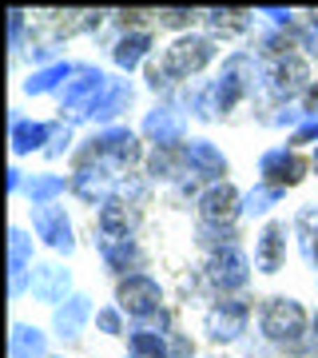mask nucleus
<instances>
[{"mask_svg":"<svg viewBox=\"0 0 318 358\" xmlns=\"http://www.w3.org/2000/svg\"><path fill=\"white\" fill-rule=\"evenodd\" d=\"M310 319L315 315H306V307L291 294H270L263 299V307H259V338L267 346H275L279 355H306L310 350Z\"/></svg>","mask_w":318,"mask_h":358,"instance_id":"nucleus-1","label":"nucleus"},{"mask_svg":"<svg viewBox=\"0 0 318 358\" xmlns=\"http://www.w3.org/2000/svg\"><path fill=\"white\" fill-rule=\"evenodd\" d=\"M88 159L112 167L115 176H131V171L147 159V152H143V136L136 128H127V124L96 128L88 140H84V148L76 152V164H88Z\"/></svg>","mask_w":318,"mask_h":358,"instance_id":"nucleus-2","label":"nucleus"},{"mask_svg":"<svg viewBox=\"0 0 318 358\" xmlns=\"http://www.w3.org/2000/svg\"><path fill=\"white\" fill-rule=\"evenodd\" d=\"M219 56V40L207 36V32H187V36H175L159 52V64L167 68V76L175 80L179 88H187L195 76H203L207 68L215 64Z\"/></svg>","mask_w":318,"mask_h":358,"instance_id":"nucleus-3","label":"nucleus"},{"mask_svg":"<svg viewBox=\"0 0 318 358\" xmlns=\"http://www.w3.org/2000/svg\"><path fill=\"white\" fill-rule=\"evenodd\" d=\"M251 271H254V259L243 251V243H231V247H219V251L207 255L203 282L215 299H223V294H243L247 282H251Z\"/></svg>","mask_w":318,"mask_h":358,"instance_id":"nucleus-4","label":"nucleus"},{"mask_svg":"<svg viewBox=\"0 0 318 358\" xmlns=\"http://www.w3.org/2000/svg\"><path fill=\"white\" fill-rule=\"evenodd\" d=\"M251 299L247 294H223L215 299L203 315V334L215 346H231V343H247V331H251Z\"/></svg>","mask_w":318,"mask_h":358,"instance_id":"nucleus-5","label":"nucleus"},{"mask_svg":"<svg viewBox=\"0 0 318 358\" xmlns=\"http://www.w3.org/2000/svg\"><path fill=\"white\" fill-rule=\"evenodd\" d=\"M112 76L96 64H76V76L64 84L60 92V120L64 124H84L92 112V103L100 100L103 92H108Z\"/></svg>","mask_w":318,"mask_h":358,"instance_id":"nucleus-6","label":"nucleus"},{"mask_svg":"<svg viewBox=\"0 0 318 358\" xmlns=\"http://www.w3.org/2000/svg\"><path fill=\"white\" fill-rule=\"evenodd\" d=\"M267 72H263V96L275 103H294L310 88V60H306L303 52H287L279 60H263Z\"/></svg>","mask_w":318,"mask_h":358,"instance_id":"nucleus-7","label":"nucleus"},{"mask_svg":"<svg viewBox=\"0 0 318 358\" xmlns=\"http://www.w3.org/2000/svg\"><path fill=\"white\" fill-rule=\"evenodd\" d=\"M115 307L136 322H155L167 310L164 307V287H159V279H155L152 271L127 275V279L115 282Z\"/></svg>","mask_w":318,"mask_h":358,"instance_id":"nucleus-8","label":"nucleus"},{"mask_svg":"<svg viewBox=\"0 0 318 358\" xmlns=\"http://www.w3.org/2000/svg\"><path fill=\"white\" fill-rule=\"evenodd\" d=\"M140 136L152 148H183L187 143V112L179 100H159L152 112L143 115Z\"/></svg>","mask_w":318,"mask_h":358,"instance_id":"nucleus-9","label":"nucleus"},{"mask_svg":"<svg viewBox=\"0 0 318 358\" xmlns=\"http://www.w3.org/2000/svg\"><path fill=\"white\" fill-rule=\"evenodd\" d=\"M195 215H199V227H235L243 219V192L231 179L211 183L195 199Z\"/></svg>","mask_w":318,"mask_h":358,"instance_id":"nucleus-10","label":"nucleus"},{"mask_svg":"<svg viewBox=\"0 0 318 358\" xmlns=\"http://www.w3.org/2000/svg\"><path fill=\"white\" fill-rule=\"evenodd\" d=\"M306 176H310V164L303 159V152H294L287 143L267 148V152L259 155V183H270V187H279V192H291V187H298Z\"/></svg>","mask_w":318,"mask_h":358,"instance_id":"nucleus-11","label":"nucleus"},{"mask_svg":"<svg viewBox=\"0 0 318 358\" xmlns=\"http://www.w3.org/2000/svg\"><path fill=\"white\" fill-rule=\"evenodd\" d=\"M32 235L56 255H72L76 251V227H72V219H68V211L60 203L32 207Z\"/></svg>","mask_w":318,"mask_h":358,"instance_id":"nucleus-12","label":"nucleus"},{"mask_svg":"<svg viewBox=\"0 0 318 358\" xmlns=\"http://www.w3.org/2000/svg\"><path fill=\"white\" fill-rule=\"evenodd\" d=\"M294 231L287 219H267L259 235H254V271L259 275H279L287 267V239H291Z\"/></svg>","mask_w":318,"mask_h":358,"instance_id":"nucleus-13","label":"nucleus"},{"mask_svg":"<svg viewBox=\"0 0 318 358\" xmlns=\"http://www.w3.org/2000/svg\"><path fill=\"white\" fill-rule=\"evenodd\" d=\"M68 179H72V195H76L80 203L100 207V203H108V199L115 195V187H120V179L124 176H115L112 167L88 159V164H76V171H72Z\"/></svg>","mask_w":318,"mask_h":358,"instance_id":"nucleus-14","label":"nucleus"},{"mask_svg":"<svg viewBox=\"0 0 318 358\" xmlns=\"http://www.w3.org/2000/svg\"><path fill=\"white\" fill-rule=\"evenodd\" d=\"M96 251H100V263L112 271L115 279H127V275L147 271V251L140 247V239H108V235H96Z\"/></svg>","mask_w":318,"mask_h":358,"instance_id":"nucleus-15","label":"nucleus"},{"mask_svg":"<svg viewBox=\"0 0 318 358\" xmlns=\"http://www.w3.org/2000/svg\"><path fill=\"white\" fill-rule=\"evenodd\" d=\"M28 294L36 299V303H48L52 310L60 307V303H68L72 299V271L60 267V263H36L32 267V275H28Z\"/></svg>","mask_w":318,"mask_h":358,"instance_id":"nucleus-16","label":"nucleus"},{"mask_svg":"<svg viewBox=\"0 0 318 358\" xmlns=\"http://www.w3.org/2000/svg\"><path fill=\"white\" fill-rule=\"evenodd\" d=\"M152 48H155V32L152 28H140V24H127L120 36L112 40V64L120 72H136V68H147L152 60Z\"/></svg>","mask_w":318,"mask_h":358,"instance_id":"nucleus-17","label":"nucleus"},{"mask_svg":"<svg viewBox=\"0 0 318 358\" xmlns=\"http://www.w3.org/2000/svg\"><path fill=\"white\" fill-rule=\"evenodd\" d=\"M140 207H131L127 199L112 195L108 203L96 207V235H108V239H136L140 231Z\"/></svg>","mask_w":318,"mask_h":358,"instance_id":"nucleus-18","label":"nucleus"},{"mask_svg":"<svg viewBox=\"0 0 318 358\" xmlns=\"http://www.w3.org/2000/svg\"><path fill=\"white\" fill-rule=\"evenodd\" d=\"M143 176L152 179V183H171V187H179V183L191 176L187 143H183V148H152L147 159H143Z\"/></svg>","mask_w":318,"mask_h":358,"instance_id":"nucleus-19","label":"nucleus"},{"mask_svg":"<svg viewBox=\"0 0 318 358\" xmlns=\"http://www.w3.org/2000/svg\"><path fill=\"white\" fill-rule=\"evenodd\" d=\"M92 319H96V310H92V299L76 291L72 299H68V303H60V307L52 310V334H56L60 343H76Z\"/></svg>","mask_w":318,"mask_h":358,"instance_id":"nucleus-20","label":"nucleus"},{"mask_svg":"<svg viewBox=\"0 0 318 358\" xmlns=\"http://www.w3.org/2000/svg\"><path fill=\"white\" fill-rule=\"evenodd\" d=\"M187 167H191V176L203 179L207 187H211V183H223V179H227V171H231L227 155L219 152L211 140H203V136L187 140Z\"/></svg>","mask_w":318,"mask_h":358,"instance_id":"nucleus-21","label":"nucleus"},{"mask_svg":"<svg viewBox=\"0 0 318 358\" xmlns=\"http://www.w3.org/2000/svg\"><path fill=\"white\" fill-rule=\"evenodd\" d=\"M32 231L24 227H8V291L13 299L28 291V275H32Z\"/></svg>","mask_w":318,"mask_h":358,"instance_id":"nucleus-22","label":"nucleus"},{"mask_svg":"<svg viewBox=\"0 0 318 358\" xmlns=\"http://www.w3.org/2000/svg\"><path fill=\"white\" fill-rule=\"evenodd\" d=\"M131 100H136V84H131V80H112V84H108V92L92 103L88 124H100V128L120 124V115L131 108Z\"/></svg>","mask_w":318,"mask_h":358,"instance_id":"nucleus-23","label":"nucleus"},{"mask_svg":"<svg viewBox=\"0 0 318 358\" xmlns=\"http://www.w3.org/2000/svg\"><path fill=\"white\" fill-rule=\"evenodd\" d=\"M8 143H13V155L48 152V143H52V124H44V120H32V115L13 112V128H8Z\"/></svg>","mask_w":318,"mask_h":358,"instance_id":"nucleus-24","label":"nucleus"},{"mask_svg":"<svg viewBox=\"0 0 318 358\" xmlns=\"http://www.w3.org/2000/svg\"><path fill=\"white\" fill-rule=\"evenodd\" d=\"M203 28H207V36H215V40L247 36L254 28V13H247V8H207Z\"/></svg>","mask_w":318,"mask_h":358,"instance_id":"nucleus-25","label":"nucleus"},{"mask_svg":"<svg viewBox=\"0 0 318 358\" xmlns=\"http://www.w3.org/2000/svg\"><path fill=\"white\" fill-rule=\"evenodd\" d=\"M127 358H171V334L152 322H136L127 331Z\"/></svg>","mask_w":318,"mask_h":358,"instance_id":"nucleus-26","label":"nucleus"},{"mask_svg":"<svg viewBox=\"0 0 318 358\" xmlns=\"http://www.w3.org/2000/svg\"><path fill=\"white\" fill-rule=\"evenodd\" d=\"M64 192H72V179H68V176H56V171H36V176H28V183H24V199H28L32 207L60 203Z\"/></svg>","mask_w":318,"mask_h":358,"instance_id":"nucleus-27","label":"nucleus"},{"mask_svg":"<svg viewBox=\"0 0 318 358\" xmlns=\"http://www.w3.org/2000/svg\"><path fill=\"white\" fill-rule=\"evenodd\" d=\"M76 76V64L68 60H56L48 68H32V76L24 80V96H52V92H64V84Z\"/></svg>","mask_w":318,"mask_h":358,"instance_id":"nucleus-28","label":"nucleus"},{"mask_svg":"<svg viewBox=\"0 0 318 358\" xmlns=\"http://www.w3.org/2000/svg\"><path fill=\"white\" fill-rule=\"evenodd\" d=\"M8 355L13 358H48V334L40 331V327H32V322H13Z\"/></svg>","mask_w":318,"mask_h":358,"instance_id":"nucleus-29","label":"nucleus"},{"mask_svg":"<svg viewBox=\"0 0 318 358\" xmlns=\"http://www.w3.org/2000/svg\"><path fill=\"white\" fill-rule=\"evenodd\" d=\"M282 195H287V192L270 187V183H254L251 192H243V215H247V219L270 215V207H279V203H282Z\"/></svg>","mask_w":318,"mask_h":358,"instance_id":"nucleus-30","label":"nucleus"},{"mask_svg":"<svg viewBox=\"0 0 318 358\" xmlns=\"http://www.w3.org/2000/svg\"><path fill=\"white\" fill-rule=\"evenodd\" d=\"M291 231H294V239H298V251H303V259L310 263L315 235H318V203L298 207V211H294V219H291Z\"/></svg>","mask_w":318,"mask_h":358,"instance_id":"nucleus-31","label":"nucleus"},{"mask_svg":"<svg viewBox=\"0 0 318 358\" xmlns=\"http://www.w3.org/2000/svg\"><path fill=\"white\" fill-rule=\"evenodd\" d=\"M115 195L120 199H127L131 207H143L147 199H152V179L143 176V171H131V176L120 179V187H115Z\"/></svg>","mask_w":318,"mask_h":358,"instance_id":"nucleus-32","label":"nucleus"},{"mask_svg":"<svg viewBox=\"0 0 318 358\" xmlns=\"http://www.w3.org/2000/svg\"><path fill=\"white\" fill-rule=\"evenodd\" d=\"M152 16H155L159 28H171L179 36L195 32V20H203V13H191V8H159V13H152Z\"/></svg>","mask_w":318,"mask_h":358,"instance_id":"nucleus-33","label":"nucleus"},{"mask_svg":"<svg viewBox=\"0 0 318 358\" xmlns=\"http://www.w3.org/2000/svg\"><path fill=\"white\" fill-rule=\"evenodd\" d=\"M96 331L108 334V338H127V315L115 307V303L96 307Z\"/></svg>","mask_w":318,"mask_h":358,"instance_id":"nucleus-34","label":"nucleus"},{"mask_svg":"<svg viewBox=\"0 0 318 358\" xmlns=\"http://www.w3.org/2000/svg\"><path fill=\"white\" fill-rule=\"evenodd\" d=\"M294 48H303L306 60H318V8L306 20H298V28H294Z\"/></svg>","mask_w":318,"mask_h":358,"instance_id":"nucleus-35","label":"nucleus"},{"mask_svg":"<svg viewBox=\"0 0 318 358\" xmlns=\"http://www.w3.org/2000/svg\"><path fill=\"white\" fill-rule=\"evenodd\" d=\"M72 140H76V131H72V124H52V143H48V159H60L64 152H72Z\"/></svg>","mask_w":318,"mask_h":358,"instance_id":"nucleus-36","label":"nucleus"},{"mask_svg":"<svg viewBox=\"0 0 318 358\" xmlns=\"http://www.w3.org/2000/svg\"><path fill=\"white\" fill-rule=\"evenodd\" d=\"M306 143H315V148H318V120H303V124L287 136V148H294V152L306 148Z\"/></svg>","mask_w":318,"mask_h":358,"instance_id":"nucleus-37","label":"nucleus"},{"mask_svg":"<svg viewBox=\"0 0 318 358\" xmlns=\"http://www.w3.org/2000/svg\"><path fill=\"white\" fill-rule=\"evenodd\" d=\"M24 28H28V13L13 8V13H8V48L13 52L24 48Z\"/></svg>","mask_w":318,"mask_h":358,"instance_id":"nucleus-38","label":"nucleus"},{"mask_svg":"<svg viewBox=\"0 0 318 358\" xmlns=\"http://www.w3.org/2000/svg\"><path fill=\"white\" fill-rule=\"evenodd\" d=\"M298 108H303L306 120H318V80H310V88L298 96Z\"/></svg>","mask_w":318,"mask_h":358,"instance_id":"nucleus-39","label":"nucleus"},{"mask_svg":"<svg viewBox=\"0 0 318 358\" xmlns=\"http://www.w3.org/2000/svg\"><path fill=\"white\" fill-rule=\"evenodd\" d=\"M24 183H28V179H24V171H20V167H8V192H24Z\"/></svg>","mask_w":318,"mask_h":358,"instance_id":"nucleus-40","label":"nucleus"},{"mask_svg":"<svg viewBox=\"0 0 318 358\" xmlns=\"http://www.w3.org/2000/svg\"><path fill=\"white\" fill-rule=\"evenodd\" d=\"M310 358H318V310H315V319H310Z\"/></svg>","mask_w":318,"mask_h":358,"instance_id":"nucleus-41","label":"nucleus"},{"mask_svg":"<svg viewBox=\"0 0 318 358\" xmlns=\"http://www.w3.org/2000/svg\"><path fill=\"white\" fill-rule=\"evenodd\" d=\"M48 358H64V355H48Z\"/></svg>","mask_w":318,"mask_h":358,"instance_id":"nucleus-42","label":"nucleus"},{"mask_svg":"<svg viewBox=\"0 0 318 358\" xmlns=\"http://www.w3.org/2000/svg\"><path fill=\"white\" fill-rule=\"evenodd\" d=\"M211 358H219V355H211Z\"/></svg>","mask_w":318,"mask_h":358,"instance_id":"nucleus-43","label":"nucleus"}]
</instances>
